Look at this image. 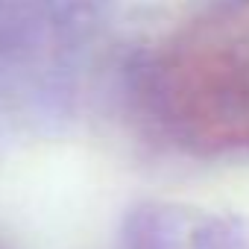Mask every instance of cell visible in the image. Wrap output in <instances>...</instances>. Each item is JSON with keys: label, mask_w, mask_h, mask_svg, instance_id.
Listing matches in <instances>:
<instances>
[{"label": "cell", "mask_w": 249, "mask_h": 249, "mask_svg": "<svg viewBox=\"0 0 249 249\" xmlns=\"http://www.w3.org/2000/svg\"><path fill=\"white\" fill-rule=\"evenodd\" d=\"M138 94L153 126L194 156H249V0H208L147 53Z\"/></svg>", "instance_id": "6da1fadb"}]
</instances>
